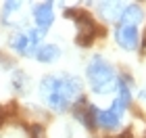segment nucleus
Segmentation results:
<instances>
[{"label": "nucleus", "instance_id": "1", "mask_svg": "<svg viewBox=\"0 0 146 138\" xmlns=\"http://www.w3.org/2000/svg\"><path fill=\"white\" fill-rule=\"evenodd\" d=\"M40 96L48 109L63 113L77 98H82V80L71 73L46 75L40 82Z\"/></svg>", "mask_w": 146, "mask_h": 138}, {"label": "nucleus", "instance_id": "2", "mask_svg": "<svg viewBox=\"0 0 146 138\" xmlns=\"http://www.w3.org/2000/svg\"><path fill=\"white\" fill-rule=\"evenodd\" d=\"M86 77H88L90 88L94 90L96 94H111V92L117 90V86H119V77H117L115 67H113L102 55H94L88 61Z\"/></svg>", "mask_w": 146, "mask_h": 138}, {"label": "nucleus", "instance_id": "3", "mask_svg": "<svg viewBox=\"0 0 146 138\" xmlns=\"http://www.w3.org/2000/svg\"><path fill=\"white\" fill-rule=\"evenodd\" d=\"M42 38H44V31H40V29H17L11 36L9 44L17 55L34 57L38 48L42 46Z\"/></svg>", "mask_w": 146, "mask_h": 138}, {"label": "nucleus", "instance_id": "4", "mask_svg": "<svg viewBox=\"0 0 146 138\" xmlns=\"http://www.w3.org/2000/svg\"><path fill=\"white\" fill-rule=\"evenodd\" d=\"M67 17H71L73 21H75V25H77L75 42L79 46H90L92 42H94V36H96V29H98L94 19H92L88 13H84V11H69Z\"/></svg>", "mask_w": 146, "mask_h": 138}, {"label": "nucleus", "instance_id": "5", "mask_svg": "<svg viewBox=\"0 0 146 138\" xmlns=\"http://www.w3.org/2000/svg\"><path fill=\"white\" fill-rule=\"evenodd\" d=\"M115 42L121 46L123 50H136L138 44H140V31H138L136 25H117L115 29Z\"/></svg>", "mask_w": 146, "mask_h": 138}, {"label": "nucleus", "instance_id": "6", "mask_svg": "<svg viewBox=\"0 0 146 138\" xmlns=\"http://www.w3.org/2000/svg\"><path fill=\"white\" fill-rule=\"evenodd\" d=\"M31 15H34V21H36V29L46 34V29L54 21V4L52 2H38V4H34Z\"/></svg>", "mask_w": 146, "mask_h": 138}, {"label": "nucleus", "instance_id": "7", "mask_svg": "<svg viewBox=\"0 0 146 138\" xmlns=\"http://www.w3.org/2000/svg\"><path fill=\"white\" fill-rule=\"evenodd\" d=\"M121 119H123V115L117 113L113 107H109V109L94 107V121H96V126L102 128V130H115V128H119V126H121Z\"/></svg>", "mask_w": 146, "mask_h": 138}, {"label": "nucleus", "instance_id": "8", "mask_svg": "<svg viewBox=\"0 0 146 138\" xmlns=\"http://www.w3.org/2000/svg\"><path fill=\"white\" fill-rule=\"evenodd\" d=\"M125 6H127V2H98V15H100L102 19H107V21H119L125 11Z\"/></svg>", "mask_w": 146, "mask_h": 138}, {"label": "nucleus", "instance_id": "9", "mask_svg": "<svg viewBox=\"0 0 146 138\" xmlns=\"http://www.w3.org/2000/svg\"><path fill=\"white\" fill-rule=\"evenodd\" d=\"M61 46H56V44H42L38 48V52H36V59L40 63H54L58 57H61Z\"/></svg>", "mask_w": 146, "mask_h": 138}, {"label": "nucleus", "instance_id": "10", "mask_svg": "<svg viewBox=\"0 0 146 138\" xmlns=\"http://www.w3.org/2000/svg\"><path fill=\"white\" fill-rule=\"evenodd\" d=\"M142 19H144V13H142L140 6L138 4H127L121 19H119V25H136L138 27V23H140Z\"/></svg>", "mask_w": 146, "mask_h": 138}, {"label": "nucleus", "instance_id": "11", "mask_svg": "<svg viewBox=\"0 0 146 138\" xmlns=\"http://www.w3.org/2000/svg\"><path fill=\"white\" fill-rule=\"evenodd\" d=\"M23 9V2H4L2 6V23L4 25H19L17 13Z\"/></svg>", "mask_w": 146, "mask_h": 138}, {"label": "nucleus", "instance_id": "12", "mask_svg": "<svg viewBox=\"0 0 146 138\" xmlns=\"http://www.w3.org/2000/svg\"><path fill=\"white\" fill-rule=\"evenodd\" d=\"M27 86H29V77L25 75V71H15L13 73V88H15L17 92H25L27 90Z\"/></svg>", "mask_w": 146, "mask_h": 138}, {"label": "nucleus", "instance_id": "13", "mask_svg": "<svg viewBox=\"0 0 146 138\" xmlns=\"http://www.w3.org/2000/svg\"><path fill=\"white\" fill-rule=\"evenodd\" d=\"M29 136L31 138H44V130L40 126H34V128H31V132H29Z\"/></svg>", "mask_w": 146, "mask_h": 138}, {"label": "nucleus", "instance_id": "14", "mask_svg": "<svg viewBox=\"0 0 146 138\" xmlns=\"http://www.w3.org/2000/svg\"><path fill=\"white\" fill-rule=\"evenodd\" d=\"M4 121H6V109L2 107V105H0V128L4 126Z\"/></svg>", "mask_w": 146, "mask_h": 138}, {"label": "nucleus", "instance_id": "15", "mask_svg": "<svg viewBox=\"0 0 146 138\" xmlns=\"http://www.w3.org/2000/svg\"><path fill=\"white\" fill-rule=\"evenodd\" d=\"M117 138H129V136L127 134H121V136H117Z\"/></svg>", "mask_w": 146, "mask_h": 138}]
</instances>
